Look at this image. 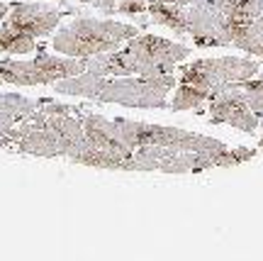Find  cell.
I'll list each match as a JSON object with an SVG mask.
<instances>
[{
    "instance_id": "cell-1",
    "label": "cell",
    "mask_w": 263,
    "mask_h": 261,
    "mask_svg": "<svg viewBox=\"0 0 263 261\" xmlns=\"http://www.w3.org/2000/svg\"><path fill=\"white\" fill-rule=\"evenodd\" d=\"M81 112L83 110L73 105L44 100L37 112H32L27 120H22L10 130L8 137L0 142V147H15L32 156L71 159L85 144Z\"/></svg>"
},
{
    "instance_id": "cell-2",
    "label": "cell",
    "mask_w": 263,
    "mask_h": 261,
    "mask_svg": "<svg viewBox=\"0 0 263 261\" xmlns=\"http://www.w3.org/2000/svg\"><path fill=\"white\" fill-rule=\"evenodd\" d=\"M178 85L173 74L163 76H98L83 71L71 78H61L54 83L59 95L88 98L95 103H117L124 108L139 110H159L166 108L168 93Z\"/></svg>"
},
{
    "instance_id": "cell-3",
    "label": "cell",
    "mask_w": 263,
    "mask_h": 261,
    "mask_svg": "<svg viewBox=\"0 0 263 261\" xmlns=\"http://www.w3.org/2000/svg\"><path fill=\"white\" fill-rule=\"evenodd\" d=\"M261 71V59H244V56H217V59H197L183 66L176 85V95L171 100V110H195L207 103L210 93L217 85L234 83L251 78Z\"/></svg>"
},
{
    "instance_id": "cell-4",
    "label": "cell",
    "mask_w": 263,
    "mask_h": 261,
    "mask_svg": "<svg viewBox=\"0 0 263 261\" xmlns=\"http://www.w3.org/2000/svg\"><path fill=\"white\" fill-rule=\"evenodd\" d=\"M139 29L127 22H117V20H98V18H76L71 25L61 27L51 39V47L59 54L66 56H78V59H88V56L103 54V51H112L120 49L127 39L137 37Z\"/></svg>"
},
{
    "instance_id": "cell-5",
    "label": "cell",
    "mask_w": 263,
    "mask_h": 261,
    "mask_svg": "<svg viewBox=\"0 0 263 261\" xmlns=\"http://www.w3.org/2000/svg\"><path fill=\"white\" fill-rule=\"evenodd\" d=\"M117 127L122 132L124 142L129 144V149H139L146 144L156 147H168V149L180 151H217L227 149V144L215 137H205L197 132H188L183 127H166V125H149V122H137L127 117H115Z\"/></svg>"
},
{
    "instance_id": "cell-6",
    "label": "cell",
    "mask_w": 263,
    "mask_h": 261,
    "mask_svg": "<svg viewBox=\"0 0 263 261\" xmlns=\"http://www.w3.org/2000/svg\"><path fill=\"white\" fill-rule=\"evenodd\" d=\"M85 71V59L78 56H54L39 51L29 61L20 59H0V83L10 85H49L61 78H71Z\"/></svg>"
},
{
    "instance_id": "cell-7",
    "label": "cell",
    "mask_w": 263,
    "mask_h": 261,
    "mask_svg": "<svg viewBox=\"0 0 263 261\" xmlns=\"http://www.w3.org/2000/svg\"><path fill=\"white\" fill-rule=\"evenodd\" d=\"M124 49L129 54L132 64H134V74L137 76L173 74L176 64L188 59L190 51H193L180 42H171V39L156 37V34H137V37L127 39Z\"/></svg>"
},
{
    "instance_id": "cell-8",
    "label": "cell",
    "mask_w": 263,
    "mask_h": 261,
    "mask_svg": "<svg viewBox=\"0 0 263 261\" xmlns=\"http://www.w3.org/2000/svg\"><path fill=\"white\" fill-rule=\"evenodd\" d=\"M207 120H210V125H229L234 130L244 132V134H256L261 117L249 108L241 85H239V81H234V83L217 85L210 93Z\"/></svg>"
},
{
    "instance_id": "cell-9",
    "label": "cell",
    "mask_w": 263,
    "mask_h": 261,
    "mask_svg": "<svg viewBox=\"0 0 263 261\" xmlns=\"http://www.w3.org/2000/svg\"><path fill=\"white\" fill-rule=\"evenodd\" d=\"M234 22L222 15L217 0H193L188 5V37L195 47H229Z\"/></svg>"
},
{
    "instance_id": "cell-10",
    "label": "cell",
    "mask_w": 263,
    "mask_h": 261,
    "mask_svg": "<svg viewBox=\"0 0 263 261\" xmlns=\"http://www.w3.org/2000/svg\"><path fill=\"white\" fill-rule=\"evenodd\" d=\"M64 10L51 8V5H42V3H17L12 5L8 12V18L0 25L17 29L22 34H27L32 39L49 37L54 29L59 27V22L64 20Z\"/></svg>"
},
{
    "instance_id": "cell-11",
    "label": "cell",
    "mask_w": 263,
    "mask_h": 261,
    "mask_svg": "<svg viewBox=\"0 0 263 261\" xmlns=\"http://www.w3.org/2000/svg\"><path fill=\"white\" fill-rule=\"evenodd\" d=\"M81 122H83V132H85V142L95 147V149L110 151L115 156L127 159L129 164L132 149L129 144L124 142L122 132L117 127L115 120H107L105 115H98V112H81Z\"/></svg>"
},
{
    "instance_id": "cell-12",
    "label": "cell",
    "mask_w": 263,
    "mask_h": 261,
    "mask_svg": "<svg viewBox=\"0 0 263 261\" xmlns=\"http://www.w3.org/2000/svg\"><path fill=\"white\" fill-rule=\"evenodd\" d=\"M193 0H149V22L173 29L178 37L188 34V5Z\"/></svg>"
},
{
    "instance_id": "cell-13",
    "label": "cell",
    "mask_w": 263,
    "mask_h": 261,
    "mask_svg": "<svg viewBox=\"0 0 263 261\" xmlns=\"http://www.w3.org/2000/svg\"><path fill=\"white\" fill-rule=\"evenodd\" d=\"M44 100H34L20 93H0V142L10 134V130L37 112Z\"/></svg>"
},
{
    "instance_id": "cell-14",
    "label": "cell",
    "mask_w": 263,
    "mask_h": 261,
    "mask_svg": "<svg viewBox=\"0 0 263 261\" xmlns=\"http://www.w3.org/2000/svg\"><path fill=\"white\" fill-rule=\"evenodd\" d=\"M232 47L263 61V15L251 22H234L232 27Z\"/></svg>"
},
{
    "instance_id": "cell-15",
    "label": "cell",
    "mask_w": 263,
    "mask_h": 261,
    "mask_svg": "<svg viewBox=\"0 0 263 261\" xmlns=\"http://www.w3.org/2000/svg\"><path fill=\"white\" fill-rule=\"evenodd\" d=\"M229 22H251L263 15V0H217Z\"/></svg>"
},
{
    "instance_id": "cell-16",
    "label": "cell",
    "mask_w": 263,
    "mask_h": 261,
    "mask_svg": "<svg viewBox=\"0 0 263 261\" xmlns=\"http://www.w3.org/2000/svg\"><path fill=\"white\" fill-rule=\"evenodd\" d=\"M0 44H3V54H29L37 49V39L27 37L8 25H0Z\"/></svg>"
},
{
    "instance_id": "cell-17",
    "label": "cell",
    "mask_w": 263,
    "mask_h": 261,
    "mask_svg": "<svg viewBox=\"0 0 263 261\" xmlns=\"http://www.w3.org/2000/svg\"><path fill=\"white\" fill-rule=\"evenodd\" d=\"M239 85H241V91H244V95H246L249 108H251L258 117H263V81L258 76H251V78L239 81Z\"/></svg>"
},
{
    "instance_id": "cell-18",
    "label": "cell",
    "mask_w": 263,
    "mask_h": 261,
    "mask_svg": "<svg viewBox=\"0 0 263 261\" xmlns=\"http://www.w3.org/2000/svg\"><path fill=\"white\" fill-rule=\"evenodd\" d=\"M146 8H149V0H117V12L137 20L139 27H146V25H149Z\"/></svg>"
},
{
    "instance_id": "cell-19",
    "label": "cell",
    "mask_w": 263,
    "mask_h": 261,
    "mask_svg": "<svg viewBox=\"0 0 263 261\" xmlns=\"http://www.w3.org/2000/svg\"><path fill=\"white\" fill-rule=\"evenodd\" d=\"M78 3L90 5V8L100 10V12H105V15H115V12H117V0H78Z\"/></svg>"
},
{
    "instance_id": "cell-20",
    "label": "cell",
    "mask_w": 263,
    "mask_h": 261,
    "mask_svg": "<svg viewBox=\"0 0 263 261\" xmlns=\"http://www.w3.org/2000/svg\"><path fill=\"white\" fill-rule=\"evenodd\" d=\"M8 12H10L8 3H3V0H0V22H3V20H5V18H8Z\"/></svg>"
},
{
    "instance_id": "cell-21",
    "label": "cell",
    "mask_w": 263,
    "mask_h": 261,
    "mask_svg": "<svg viewBox=\"0 0 263 261\" xmlns=\"http://www.w3.org/2000/svg\"><path fill=\"white\" fill-rule=\"evenodd\" d=\"M258 127H261V142H258V147H261V151H263V117H261V122H258Z\"/></svg>"
},
{
    "instance_id": "cell-22",
    "label": "cell",
    "mask_w": 263,
    "mask_h": 261,
    "mask_svg": "<svg viewBox=\"0 0 263 261\" xmlns=\"http://www.w3.org/2000/svg\"><path fill=\"white\" fill-rule=\"evenodd\" d=\"M256 76H258V78H261V81H263V74H261V71H258V74H256Z\"/></svg>"
},
{
    "instance_id": "cell-23",
    "label": "cell",
    "mask_w": 263,
    "mask_h": 261,
    "mask_svg": "<svg viewBox=\"0 0 263 261\" xmlns=\"http://www.w3.org/2000/svg\"><path fill=\"white\" fill-rule=\"evenodd\" d=\"M0 54H3V44H0Z\"/></svg>"
}]
</instances>
